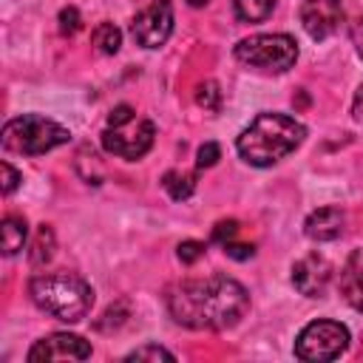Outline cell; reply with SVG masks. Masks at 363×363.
<instances>
[{"label":"cell","instance_id":"obj_2","mask_svg":"<svg viewBox=\"0 0 363 363\" xmlns=\"http://www.w3.org/2000/svg\"><path fill=\"white\" fill-rule=\"evenodd\" d=\"M306 136V128L286 113H258L235 139L238 156L252 167H269L289 156Z\"/></svg>","mask_w":363,"mask_h":363},{"label":"cell","instance_id":"obj_9","mask_svg":"<svg viewBox=\"0 0 363 363\" xmlns=\"http://www.w3.org/2000/svg\"><path fill=\"white\" fill-rule=\"evenodd\" d=\"M91 357V343L82 340L79 335H68V332H54L40 337L31 349H28V360L31 363H45V360H88Z\"/></svg>","mask_w":363,"mask_h":363},{"label":"cell","instance_id":"obj_1","mask_svg":"<svg viewBox=\"0 0 363 363\" xmlns=\"http://www.w3.org/2000/svg\"><path fill=\"white\" fill-rule=\"evenodd\" d=\"M167 312L187 329H230L250 309L247 289L227 275L190 278L167 289Z\"/></svg>","mask_w":363,"mask_h":363},{"label":"cell","instance_id":"obj_27","mask_svg":"<svg viewBox=\"0 0 363 363\" xmlns=\"http://www.w3.org/2000/svg\"><path fill=\"white\" fill-rule=\"evenodd\" d=\"M352 116H354L357 122H363V82H360V88L354 91V102H352Z\"/></svg>","mask_w":363,"mask_h":363},{"label":"cell","instance_id":"obj_5","mask_svg":"<svg viewBox=\"0 0 363 363\" xmlns=\"http://www.w3.org/2000/svg\"><path fill=\"white\" fill-rule=\"evenodd\" d=\"M71 139L68 128H62L54 119L37 116V113H26L17 119H9L3 125V147L9 153H23V156H43L60 145H65Z\"/></svg>","mask_w":363,"mask_h":363},{"label":"cell","instance_id":"obj_4","mask_svg":"<svg viewBox=\"0 0 363 363\" xmlns=\"http://www.w3.org/2000/svg\"><path fill=\"white\" fill-rule=\"evenodd\" d=\"M156 139V125L139 116L130 105H116L108 113V125L102 130V147L119 159L136 162L142 159Z\"/></svg>","mask_w":363,"mask_h":363},{"label":"cell","instance_id":"obj_8","mask_svg":"<svg viewBox=\"0 0 363 363\" xmlns=\"http://www.w3.org/2000/svg\"><path fill=\"white\" fill-rule=\"evenodd\" d=\"M130 34L142 48H159L173 34V3L170 0H153L147 9H142L133 23Z\"/></svg>","mask_w":363,"mask_h":363},{"label":"cell","instance_id":"obj_18","mask_svg":"<svg viewBox=\"0 0 363 363\" xmlns=\"http://www.w3.org/2000/svg\"><path fill=\"white\" fill-rule=\"evenodd\" d=\"M91 43L96 45L99 54H116L119 45H122V31L113 23H99L91 34Z\"/></svg>","mask_w":363,"mask_h":363},{"label":"cell","instance_id":"obj_3","mask_svg":"<svg viewBox=\"0 0 363 363\" xmlns=\"http://www.w3.org/2000/svg\"><path fill=\"white\" fill-rule=\"evenodd\" d=\"M31 301L51 318L62 323H79L94 303L91 284L77 272H40L28 284Z\"/></svg>","mask_w":363,"mask_h":363},{"label":"cell","instance_id":"obj_12","mask_svg":"<svg viewBox=\"0 0 363 363\" xmlns=\"http://www.w3.org/2000/svg\"><path fill=\"white\" fill-rule=\"evenodd\" d=\"M337 286H340V295L343 301L363 312V247L352 250V255L346 258L343 269H340V278H337Z\"/></svg>","mask_w":363,"mask_h":363},{"label":"cell","instance_id":"obj_19","mask_svg":"<svg viewBox=\"0 0 363 363\" xmlns=\"http://www.w3.org/2000/svg\"><path fill=\"white\" fill-rule=\"evenodd\" d=\"M196 105L204 108V111H210V113H218L221 111V88H218V82L204 79L196 88Z\"/></svg>","mask_w":363,"mask_h":363},{"label":"cell","instance_id":"obj_6","mask_svg":"<svg viewBox=\"0 0 363 363\" xmlns=\"http://www.w3.org/2000/svg\"><path fill=\"white\" fill-rule=\"evenodd\" d=\"M235 60L250 68L284 74L298 60V43L289 34H252V37L238 40Z\"/></svg>","mask_w":363,"mask_h":363},{"label":"cell","instance_id":"obj_11","mask_svg":"<svg viewBox=\"0 0 363 363\" xmlns=\"http://www.w3.org/2000/svg\"><path fill=\"white\" fill-rule=\"evenodd\" d=\"M329 281H332V264L318 252L301 258L292 267V284L306 298H323L329 289Z\"/></svg>","mask_w":363,"mask_h":363},{"label":"cell","instance_id":"obj_17","mask_svg":"<svg viewBox=\"0 0 363 363\" xmlns=\"http://www.w3.org/2000/svg\"><path fill=\"white\" fill-rule=\"evenodd\" d=\"M51 255H54V230H51L48 224H43V227L37 230V235H34L28 261H31L34 267H43V264L51 261Z\"/></svg>","mask_w":363,"mask_h":363},{"label":"cell","instance_id":"obj_16","mask_svg":"<svg viewBox=\"0 0 363 363\" xmlns=\"http://www.w3.org/2000/svg\"><path fill=\"white\" fill-rule=\"evenodd\" d=\"M233 9L241 23H264L272 14L275 0H233Z\"/></svg>","mask_w":363,"mask_h":363},{"label":"cell","instance_id":"obj_28","mask_svg":"<svg viewBox=\"0 0 363 363\" xmlns=\"http://www.w3.org/2000/svg\"><path fill=\"white\" fill-rule=\"evenodd\" d=\"M352 43H354V48H357V54L363 57V17L352 26Z\"/></svg>","mask_w":363,"mask_h":363},{"label":"cell","instance_id":"obj_10","mask_svg":"<svg viewBox=\"0 0 363 363\" xmlns=\"http://www.w3.org/2000/svg\"><path fill=\"white\" fill-rule=\"evenodd\" d=\"M343 0H303L301 3V26L312 40H326L340 28Z\"/></svg>","mask_w":363,"mask_h":363},{"label":"cell","instance_id":"obj_21","mask_svg":"<svg viewBox=\"0 0 363 363\" xmlns=\"http://www.w3.org/2000/svg\"><path fill=\"white\" fill-rule=\"evenodd\" d=\"M57 20H60V31H62V34H68V37H71V34H77V31H79V26H82V17H79V11H77L74 6L60 9V17H57Z\"/></svg>","mask_w":363,"mask_h":363},{"label":"cell","instance_id":"obj_23","mask_svg":"<svg viewBox=\"0 0 363 363\" xmlns=\"http://www.w3.org/2000/svg\"><path fill=\"white\" fill-rule=\"evenodd\" d=\"M204 252H207V247L201 241H182L179 244V261L182 264H196Z\"/></svg>","mask_w":363,"mask_h":363},{"label":"cell","instance_id":"obj_20","mask_svg":"<svg viewBox=\"0 0 363 363\" xmlns=\"http://www.w3.org/2000/svg\"><path fill=\"white\" fill-rule=\"evenodd\" d=\"M125 360H176V354L162 346H139L130 354H125Z\"/></svg>","mask_w":363,"mask_h":363},{"label":"cell","instance_id":"obj_24","mask_svg":"<svg viewBox=\"0 0 363 363\" xmlns=\"http://www.w3.org/2000/svg\"><path fill=\"white\" fill-rule=\"evenodd\" d=\"M218 159H221V147H218L216 142H204V145L199 147V159H196V164H199V167H213Z\"/></svg>","mask_w":363,"mask_h":363},{"label":"cell","instance_id":"obj_13","mask_svg":"<svg viewBox=\"0 0 363 363\" xmlns=\"http://www.w3.org/2000/svg\"><path fill=\"white\" fill-rule=\"evenodd\" d=\"M343 224H346V216L337 207H320V210L306 216L303 233L312 241H335L343 235Z\"/></svg>","mask_w":363,"mask_h":363},{"label":"cell","instance_id":"obj_22","mask_svg":"<svg viewBox=\"0 0 363 363\" xmlns=\"http://www.w3.org/2000/svg\"><path fill=\"white\" fill-rule=\"evenodd\" d=\"M235 235H238V221H233V218L218 221V224L213 227V241H218L221 247L230 244V241H235Z\"/></svg>","mask_w":363,"mask_h":363},{"label":"cell","instance_id":"obj_25","mask_svg":"<svg viewBox=\"0 0 363 363\" xmlns=\"http://www.w3.org/2000/svg\"><path fill=\"white\" fill-rule=\"evenodd\" d=\"M224 252H227L230 258H235V261H247V258H252V255H255V247H252V244L230 241V244H224Z\"/></svg>","mask_w":363,"mask_h":363},{"label":"cell","instance_id":"obj_26","mask_svg":"<svg viewBox=\"0 0 363 363\" xmlns=\"http://www.w3.org/2000/svg\"><path fill=\"white\" fill-rule=\"evenodd\" d=\"M0 170H3V193H6V196H11V193L17 190V184H20V173H17L9 162H3V164H0Z\"/></svg>","mask_w":363,"mask_h":363},{"label":"cell","instance_id":"obj_7","mask_svg":"<svg viewBox=\"0 0 363 363\" xmlns=\"http://www.w3.org/2000/svg\"><path fill=\"white\" fill-rule=\"evenodd\" d=\"M349 346V329L337 320H312L295 337V357L309 363L335 360Z\"/></svg>","mask_w":363,"mask_h":363},{"label":"cell","instance_id":"obj_14","mask_svg":"<svg viewBox=\"0 0 363 363\" xmlns=\"http://www.w3.org/2000/svg\"><path fill=\"white\" fill-rule=\"evenodd\" d=\"M0 233H3V252L6 255H17L26 244V235H28V227H26V218L23 216H6L3 224H0Z\"/></svg>","mask_w":363,"mask_h":363},{"label":"cell","instance_id":"obj_15","mask_svg":"<svg viewBox=\"0 0 363 363\" xmlns=\"http://www.w3.org/2000/svg\"><path fill=\"white\" fill-rule=\"evenodd\" d=\"M162 187L167 190V196H170L173 201H184V199H190L193 190H196V176H193V173H182V170H167V173L162 176Z\"/></svg>","mask_w":363,"mask_h":363},{"label":"cell","instance_id":"obj_29","mask_svg":"<svg viewBox=\"0 0 363 363\" xmlns=\"http://www.w3.org/2000/svg\"><path fill=\"white\" fill-rule=\"evenodd\" d=\"M187 3H190V6H193V9H201V6H207V3H210V0H187Z\"/></svg>","mask_w":363,"mask_h":363}]
</instances>
